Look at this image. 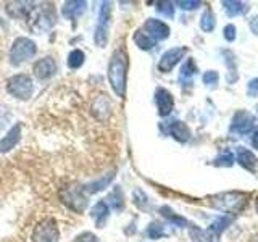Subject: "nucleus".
I'll return each mask as SVG.
<instances>
[{
	"label": "nucleus",
	"mask_w": 258,
	"mask_h": 242,
	"mask_svg": "<svg viewBox=\"0 0 258 242\" xmlns=\"http://www.w3.org/2000/svg\"><path fill=\"white\" fill-rule=\"evenodd\" d=\"M37 53V45L34 40H31L29 37H16L13 40V44L10 47V63L13 67H20L24 62H28Z\"/></svg>",
	"instance_id": "3"
},
{
	"label": "nucleus",
	"mask_w": 258,
	"mask_h": 242,
	"mask_svg": "<svg viewBox=\"0 0 258 242\" xmlns=\"http://www.w3.org/2000/svg\"><path fill=\"white\" fill-rule=\"evenodd\" d=\"M157 12L160 15H163L166 16V18H173V15H174V7L171 2H158L157 4Z\"/></svg>",
	"instance_id": "31"
},
{
	"label": "nucleus",
	"mask_w": 258,
	"mask_h": 242,
	"mask_svg": "<svg viewBox=\"0 0 258 242\" xmlns=\"http://www.w3.org/2000/svg\"><path fill=\"white\" fill-rule=\"evenodd\" d=\"M84 60H86V55L83 50H79V48H75V50H71L68 58H67V65L70 70H78L84 65Z\"/></svg>",
	"instance_id": "24"
},
{
	"label": "nucleus",
	"mask_w": 258,
	"mask_h": 242,
	"mask_svg": "<svg viewBox=\"0 0 258 242\" xmlns=\"http://www.w3.org/2000/svg\"><path fill=\"white\" fill-rule=\"evenodd\" d=\"M86 8H87V2H84V0H70V2L63 4L61 15L67 20L75 21L76 18H79V16L86 12Z\"/></svg>",
	"instance_id": "15"
},
{
	"label": "nucleus",
	"mask_w": 258,
	"mask_h": 242,
	"mask_svg": "<svg viewBox=\"0 0 258 242\" xmlns=\"http://www.w3.org/2000/svg\"><path fill=\"white\" fill-rule=\"evenodd\" d=\"M21 139V125H15L10 128V131H8L2 139H0V152L2 153H7L10 152L12 149L16 147V144L20 142Z\"/></svg>",
	"instance_id": "16"
},
{
	"label": "nucleus",
	"mask_w": 258,
	"mask_h": 242,
	"mask_svg": "<svg viewBox=\"0 0 258 242\" xmlns=\"http://www.w3.org/2000/svg\"><path fill=\"white\" fill-rule=\"evenodd\" d=\"M250 29L253 31V34L258 36V16H255V18H252V21H250Z\"/></svg>",
	"instance_id": "40"
},
{
	"label": "nucleus",
	"mask_w": 258,
	"mask_h": 242,
	"mask_svg": "<svg viewBox=\"0 0 258 242\" xmlns=\"http://www.w3.org/2000/svg\"><path fill=\"white\" fill-rule=\"evenodd\" d=\"M247 95L248 97H256L258 95V78L248 81V84H247Z\"/></svg>",
	"instance_id": "37"
},
{
	"label": "nucleus",
	"mask_w": 258,
	"mask_h": 242,
	"mask_svg": "<svg viewBox=\"0 0 258 242\" xmlns=\"http://www.w3.org/2000/svg\"><path fill=\"white\" fill-rule=\"evenodd\" d=\"M223 36H224L226 40H228V42H232V40H236V26H234V24H228V26H224Z\"/></svg>",
	"instance_id": "36"
},
{
	"label": "nucleus",
	"mask_w": 258,
	"mask_h": 242,
	"mask_svg": "<svg viewBox=\"0 0 258 242\" xmlns=\"http://www.w3.org/2000/svg\"><path fill=\"white\" fill-rule=\"evenodd\" d=\"M144 31L155 40H165L169 37V26L166 23H163L161 20L157 18H149L144 23Z\"/></svg>",
	"instance_id": "10"
},
{
	"label": "nucleus",
	"mask_w": 258,
	"mask_h": 242,
	"mask_svg": "<svg viewBox=\"0 0 258 242\" xmlns=\"http://www.w3.org/2000/svg\"><path fill=\"white\" fill-rule=\"evenodd\" d=\"M234 221V215H223V216H218L216 220L210 224L208 231L213 234V236H220V234L228 228V226Z\"/></svg>",
	"instance_id": "20"
},
{
	"label": "nucleus",
	"mask_w": 258,
	"mask_h": 242,
	"mask_svg": "<svg viewBox=\"0 0 258 242\" xmlns=\"http://www.w3.org/2000/svg\"><path fill=\"white\" fill-rule=\"evenodd\" d=\"M160 213H161V216H163V218H166V220H168L169 223H173V224H176V226H181V228H185V226H190L189 221L185 220V218H182V216H179V215H176L169 207H161V208H160Z\"/></svg>",
	"instance_id": "23"
},
{
	"label": "nucleus",
	"mask_w": 258,
	"mask_h": 242,
	"mask_svg": "<svg viewBox=\"0 0 258 242\" xmlns=\"http://www.w3.org/2000/svg\"><path fill=\"white\" fill-rule=\"evenodd\" d=\"M28 20H31V28L37 34H40V32L48 31L53 26L56 16L50 7H34V10H32Z\"/></svg>",
	"instance_id": "7"
},
{
	"label": "nucleus",
	"mask_w": 258,
	"mask_h": 242,
	"mask_svg": "<svg viewBox=\"0 0 258 242\" xmlns=\"http://www.w3.org/2000/svg\"><path fill=\"white\" fill-rule=\"evenodd\" d=\"M190 237L194 242H215V236L210 231H202L196 226H190Z\"/></svg>",
	"instance_id": "29"
},
{
	"label": "nucleus",
	"mask_w": 258,
	"mask_h": 242,
	"mask_svg": "<svg viewBox=\"0 0 258 242\" xmlns=\"http://www.w3.org/2000/svg\"><path fill=\"white\" fill-rule=\"evenodd\" d=\"M32 242H58L60 231L56 221L53 218H44L42 221H39L31 234Z\"/></svg>",
	"instance_id": "6"
},
{
	"label": "nucleus",
	"mask_w": 258,
	"mask_h": 242,
	"mask_svg": "<svg viewBox=\"0 0 258 242\" xmlns=\"http://www.w3.org/2000/svg\"><path fill=\"white\" fill-rule=\"evenodd\" d=\"M197 71V67H196V62H194L192 58H189L187 62H185L182 67H181V73H179V81L181 83H189V81L192 79V76L196 75Z\"/></svg>",
	"instance_id": "27"
},
{
	"label": "nucleus",
	"mask_w": 258,
	"mask_h": 242,
	"mask_svg": "<svg viewBox=\"0 0 258 242\" xmlns=\"http://www.w3.org/2000/svg\"><path fill=\"white\" fill-rule=\"evenodd\" d=\"M10 118H12V113L8 111L7 108H2L0 107V131L8 125V121H10Z\"/></svg>",
	"instance_id": "38"
},
{
	"label": "nucleus",
	"mask_w": 258,
	"mask_h": 242,
	"mask_svg": "<svg viewBox=\"0 0 258 242\" xmlns=\"http://www.w3.org/2000/svg\"><path fill=\"white\" fill-rule=\"evenodd\" d=\"M256 210H258V204H256Z\"/></svg>",
	"instance_id": "43"
},
{
	"label": "nucleus",
	"mask_w": 258,
	"mask_h": 242,
	"mask_svg": "<svg viewBox=\"0 0 258 242\" xmlns=\"http://www.w3.org/2000/svg\"><path fill=\"white\" fill-rule=\"evenodd\" d=\"M75 242H99V239H97L92 232H83L81 236L76 237Z\"/></svg>",
	"instance_id": "39"
},
{
	"label": "nucleus",
	"mask_w": 258,
	"mask_h": 242,
	"mask_svg": "<svg viewBox=\"0 0 258 242\" xmlns=\"http://www.w3.org/2000/svg\"><path fill=\"white\" fill-rule=\"evenodd\" d=\"M134 42L141 50H150V48L155 47V40H153L144 29H139L134 32Z\"/></svg>",
	"instance_id": "22"
},
{
	"label": "nucleus",
	"mask_w": 258,
	"mask_h": 242,
	"mask_svg": "<svg viewBox=\"0 0 258 242\" xmlns=\"http://www.w3.org/2000/svg\"><path fill=\"white\" fill-rule=\"evenodd\" d=\"M145 234L150 237V239H160L165 236V226L160 224L157 221H153L147 226V231H145Z\"/></svg>",
	"instance_id": "30"
},
{
	"label": "nucleus",
	"mask_w": 258,
	"mask_h": 242,
	"mask_svg": "<svg viewBox=\"0 0 258 242\" xmlns=\"http://www.w3.org/2000/svg\"><path fill=\"white\" fill-rule=\"evenodd\" d=\"M113 177H115V174L113 173H108L107 176H103L102 179H99V181H92V183H87V184H84L83 188H84V192L86 194H97V192H100V191H103L107 186L113 181Z\"/></svg>",
	"instance_id": "21"
},
{
	"label": "nucleus",
	"mask_w": 258,
	"mask_h": 242,
	"mask_svg": "<svg viewBox=\"0 0 258 242\" xmlns=\"http://www.w3.org/2000/svg\"><path fill=\"white\" fill-rule=\"evenodd\" d=\"M252 145H253V149L258 150V129H256L255 134H253V137H252Z\"/></svg>",
	"instance_id": "41"
},
{
	"label": "nucleus",
	"mask_w": 258,
	"mask_h": 242,
	"mask_svg": "<svg viewBox=\"0 0 258 242\" xmlns=\"http://www.w3.org/2000/svg\"><path fill=\"white\" fill-rule=\"evenodd\" d=\"M108 202L107 204L113 208V210H123L124 207V197H123V192H121L119 188H115L111 192H110V196L107 199Z\"/></svg>",
	"instance_id": "28"
},
{
	"label": "nucleus",
	"mask_w": 258,
	"mask_h": 242,
	"mask_svg": "<svg viewBox=\"0 0 258 242\" xmlns=\"http://www.w3.org/2000/svg\"><path fill=\"white\" fill-rule=\"evenodd\" d=\"M185 53H187V48L185 47L169 48V50H166L163 55H161V58L158 62V71H161V73L173 71V68L181 62V58H184Z\"/></svg>",
	"instance_id": "8"
},
{
	"label": "nucleus",
	"mask_w": 258,
	"mask_h": 242,
	"mask_svg": "<svg viewBox=\"0 0 258 242\" xmlns=\"http://www.w3.org/2000/svg\"><path fill=\"white\" fill-rule=\"evenodd\" d=\"M155 103H157V108H158V115L160 116H168L171 115V111L174 108V99H173V94L166 91L165 87H158L155 91Z\"/></svg>",
	"instance_id": "11"
},
{
	"label": "nucleus",
	"mask_w": 258,
	"mask_h": 242,
	"mask_svg": "<svg viewBox=\"0 0 258 242\" xmlns=\"http://www.w3.org/2000/svg\"><path fill=\"white\" fill-rule=\"evenodd\" d=\"M134 204L139 207L141 210H145L149 207V200H147V196L141 191V189H136L134 191Z\"/></svg>",
	"instance_id": "33"
},
{
	"label": "nucleus",
	"mask_w": 258,
	"mask_h": 242,
	"mask_svg": "<svg viewBox=\"0 0 258 242\" xmlns=\"http://www.w3.org/2000/svg\"><path fill=\"white\" fill-rule=\"evenodd\" d=\"M92 113L97 119L105 121L111 115V103L105 95H99L92 103Z\"/></svg>",
	"instance_id": "17"
},
{
	"label": "nucleus",
	"mask_w": 258,
	"mask_h": 242,
	"mask_svg": "<svg viewBox=\"0 0 258 242\" xmlns=\"http://www.w3.org/2000/svg\"><path fill=\"white\" fill-rule=\"evenodd\" d=\"M226 13L229 16H237V15H245L248 12V5L244 2H234V0H229V2H223Z\"/></svg>",
	"instance_id": "25"
},
{
	"label": "nucleus",
	"mask_w": 258,
	"mask_h": 242,
	"mask_svg": "<svg viewBox=\"0 0 258 242\" xmlns=\"http://www.w3.org/2000/svg\"><path fill=\"white\" fill-rule=\"evenodd\" d=\"M7 92L18 100H29L34 92V84L28 75H15L7 81Z\"/></svg>",
	"instance_id": "5"
},
{
	"label": "nucleus",
	"mask_w": 258,
	"mask_h": 242,
	"mask_svg": "<svg viewBox=\"0 0 258 242\" xmlns=\"http://www.w3.org/2000/svg\"><path fill=\"white\" fill-rule=\"evenodd\" d=\"M34 7L36 4L32 2H10L7 4V13L16 20H28Z\"/></svg>",
	"instance_id": "13"
},
{
	"label": "nucleus",
	"mask_w": 258,
	"mask_h": 242,
	"mask_svg": "<svg viewBox=\"0 0 258 242\" xmlns=\"http://www.w3.org/2000/svg\"><path fill=\"white\" fill-rule=\"evenodd\" d=\"M126 78H127V55L123 48L113 52L108 63V81L111 89L118 97L126 95Z\"/></svg>",
	"instance_id": "1"
},
{
	"label": "nucleus",
	"mask_w": 258,
	"mask_h": 242,
	"mask_svg": "<svg viewBox=\"0 0 258 242\" xmlns=\"http://www.w3.org/2000/svg\"><path fill=\"white\" fill-rule=\"evenodd\" d=\"M177 5H179L182 10H197L202 4L197 2V0H179Z\"/></svg>",
	"instance_id": "35"
},
{
	"label": "nucleus",
	"mask_w": 258,
	"mask_h": 242,
	"mask_svg": "<svg viewBox=\"0 0 258 242\" xmlns=\"http://www.w3.org/2000/svg\"><path fill=\"white\" fill-rule=\"evenodd\" d=\"M216 26V20H215V15L213 12L207 8V10L202 13V18H200V28L204 32H212Z\"/></svg>",
	"instance_id": "26"
},
{
	"label": "nucleus",
	"mask_w": 258,
	"mask_h": 242,
	"mask_svg": "<svg viewBox=\"0 0 258 242\" xmlns=\"http://www.w3.org/2000/svg\"><path fill=\"white\" fill-rule=\"evenodd\" d=\"M169 134L173 136V139H176L177 142L181 144H185L189 139H190V129L189 126L184 123V121H173L171 125H169Z\"/></svg>",
	"instance_id": "18"
},
{
	"label": "nucleus",
	"mask_w": 258,
	"mask_h": 242,
	"mask_svg": "<svg viewBox=\"0 0 258 242\" xmlns=\"http://www.w3.org/2000/svg\"><path fill=\"white\" fill-rule=\"evenodd\" d=\"M202 79H204V84L207 86H216L218 84V79H220V75H218V71H205L204 76H202Z\"/></svg>",
	"instance_id": "34"
},
{
	"label": "nucleus",
	"mask_w": 258,
	"mask_h": 242,
	"mask_svg": "<svg viewBox=\"0 0 258 242\" xmlns=\"http://www.w3.org/2000/svg\"><path fill=\"white\" fill-rule=\"evenodd\" d=\"M250 242H258V234H255V236H252V239H250Z\"/></svg>",
	"instance_id": "42"
},
{
	"label": "nucleus",
	"mask_w": 258,
	"mask_h": 242,
	"mask_svg": "<svg viewBox=\"0 0 258 242\" xmlns=\"http://www.w3.org/2000/svg\"><path fill=\"white\" fill-rule=\"evenodd\" d=\"M232 163H234V155L231 152H224L223 155H220L213 161L215 166H228V168L232 166Z\"/></svg>",
	"instance_id": "32"
},
{
	"label": "nucleus",
	"mask_w": 258,
	"mask_h": 242,
	"mask_svg": "<svg viewBox=\"0 0 258 242\" xmlns=\"http://www.w3.org/2000/svg\"><path fill=\"white\" fill-rule=\"evenodd\" d=\"M32 73H34V76L40 81L48 79L56 73V63L52 56H44V58H40L34 63Z\"/></svg>",
	"instance_id": "12"
},
{
	"label": "nucleus",
	"mask_w": 258,
	"mask_h": 242,
	"mask_svg": "<svg viewBox=\"0 0 258 242\" xmlns=\"http://www.w3.org/2000/svg\"><path fill=\"white\" fill-rule=\"evenodd\" d=\"M212 205L218 210H224V212L236 215L240 210H244L247 205L248 196L245 192H237V191H229V192H221L212 196Z\"/></svg>",
	"instance_id": "2"
},
{
	"label": "nucleus",
	"mask_w": 258,
	"mask_h": 242,
	"mask_svg": "<svg viewBox=\"0 0 258 242\" xmlns=\"http://www.w3.org/2000/svg\"><path fill=\"white\" fill-rule=\"evenodd\" d=\"M253 126H255V116L252 113H248L247 110H239L232 118L231 131L237 134H248L252 133Z\"/></svg>",
	"instance_id": "9"
},
{
	"label": "nucleus",
	"mask_w": 258,
	"mask_h": 242,
	"mask_svg": "<svg viewBox=\"0 0 258 242\" xmlns=\"http://www.w3.org/2000/svg\"><path fill=\"white\" fill-rule=\"evenodd\" d=\"M58 196L63 204L76 213L84 212L87 207V196L84 188H79V186H67V188L60 189Z\"/></svg>",
	"instance_id": "4"
},
{
	"label": "nucleus",
	"mask_w": 258,
	"mask_h": 242,
	"mask_svg": "<svg viewBox=\"0 0 258 242\" xmlns=\"http://www.w3.org/2000/svg\"><path fill=\"white\" fill-rule=\"evenodd\" d=\"M236 157H237V163L242 168H245L247 171L255 173L258 169V158L255 157V153L252 150H248L245 147H237Z\"/></svg>",
	"instance_id": "14"
},
{
	"label": "nucleus",
	"mask_w": 258,
	"mask_h": 242,
	"mask_svg": "<svg viewBox=\"0 0 258 242\" xmlns=\"http://www.w3.org/2000/svg\"><path fill=\"white\" fill-rule=\"evenodd\" d=\"M108 215H110V207L107 202H103V200L97 202L91 212V216L94 218L97 228H103V224L108 220Z\"/></svg>",
	"instance_id": "19"
}]
</instances>
